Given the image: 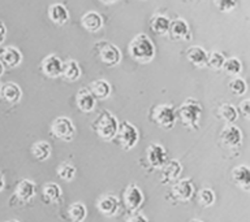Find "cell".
Here are the masks:
<instances>
[{"label": "cell", "instance_id": "1", "mask_svg": "<svg viewBox=\"0 0 250 222\" xmlns=\"http://www.w3.org/2000/svg\"><path fill=\"white\" fill-rule=\"evenodd\" d=\"M129 52L136 61L147 64L155 56V47L148 35L138 34L132 39L129 44Z\"/></svg>", "mask_w": 250, "mask_h": 222}, {"label": "cell", "instance_id": "2", "mask_svg": "<svg viewBox=\"0 0 250 222\" xmlns=\"http://www.w3.org/2000/svg\"><path fill=\"white\" fill-rule=\"evenodd\" d=\"M93 125L98 135L104 140L113 139L119 130V122H117L116 117H113L107 111L102 112Z\"/></svg>", "mask_w": 250, "mask_h": 222}, {"label": "cell", "instance_id": "3", "mask_svg": "<svg viewBox=\"0 0 250 222\" xmlns=\"http://www.w3.org/2000/svg\"><path fill=\"white\" fill-rule=\"evenodd\" d=\"M201 112H202V108H201L199 101L189 97V99L184 101L179 108V117L185 126L197 129L198 128V120L199 116H201Z\"/></svg>", "mask_w": 250, "mask_h": 222}, {"label": "cell", "instance_id": "4", "mask_svg": "<svg viewBox=\"0 0 250 222\" xmlns=\"http://www.w3.org/2000/svg\"><path fill=\"white\" fill-rule=\"evenodd\" d=\"M177 114L175 108L169 104L156 105L152 111V120L164 129H172L176 122Z\"/></svg>", "mask_w": 250, "mask_h": 222}, {"label": "cell", "instance_id": "5", "mask_svg": "<svg viewBox=\"0 0 250 222\" xmlns=\"http://www.w3.org/2000/svg\"><path fill=\"white\" fill-rule=\"evenodd\" d=\"M51 131L58 139L70 142L74 138L76 129H74L73 122L68 117H58L51 125Z\"/></svg>", "mask_w": 250, "mask_h": 222}, {"label": "cell", "instance_id": "6", "mask_svg": "<svg viewBox=\"0 0 250 222\" xmlns=\"http://www.w3.org/2000/svg\"><path fill=\"white\" fill-rule=\"evenodd\" d=\"M116 135L119 138V143L121 144V147L126 149V151L134 147L137 142H138V131L128 121H125L119 126Z\"/></svg>", "mask_w": 250, "mask_h": 222}, {"label": "cell", "instance_id": "7", "mask_svg": "<svg viewBox=\"0 0 250 222\" xmlns=\"http://www.w3.org/2000/svg\"><path fill=\"white\" fill-rule=\"evenodd\" d=\"M99 57L105 65L115 66L121 61V52L115 44L108 42H101L97 46Z\"/></svg>", "mask_w": 250, "mask_h": 222}, {"label": "cell", "instance_id": "8", "mask_svg": "<svg viewBox=\"0 0 250 222\" xmlns=\"http://www.w3.org/2000/svg\"><path fill=\"white\" fill-rule=\"evenodd\" d=\"M41 68H42V72L46 74L47 77H59L62 72V61L56 55H48V56L43 58Z\"/></svg>", "mask_w": 250, "mask_h": 222}, {"label": "cell", "instance_id": "9", "mask_svg": "<svg viewBox=\"0 0 250 222\" xmlns=\"http://www.w3.org/2000/svg\"><path fill=\"white\" fill-rule=\"evenodd\" d=\"M146 155H147L150 165L154 167H163L164 164L167 163V153H166L163 146H160V144H150L146 151Z\"/></svg>", "mask_w": 250, "mask_h": 222}, {"label": "cell", "instance_id": "10", "mask_svg": "<svg viewBox=\"0 0 250 222\" xmlns=\"http://www.w3.org/2000/svg\"><path fill=\"white\" fill-rule=\"evenodd\" d=\"M124 200L125 204L130 210L138 209L142 203H144V194L140 190V187L136 185H130V186L125 190L124 192Z\"/></svg>", "mask_w": 250, "mask_h": 222}, {"label": "cell", "instance_id": "11", "mask_svg": "<svg viewBox=\"0 0 250 222\" xmlns=\"http://www.w3.org/2000/svg\"><path fill=\"white\" fill-rule=\"evenodd\" d=\"M222 142L229 147H236L238 144L241 143L242 140V134L241 130L234 126V125H227L226 128L223 129L222 134H220Z\"/></svg>", "mask_w": 250, "mask_h": 222}, {"label": "cell", "instance_id": "12", "mask_svg": "<svg viewBox=\"0 0 250 222\" xmlns=\"http://www.w3.org/2000/svg\"><path fill=\"white\" fill-rule=\"evenodd\" d=\"M82 26L85 27L86 30L90 33H95V31L101 30L103 26V18L102 16L95 11L86 12L85 15L81 17Z\"/></svg>", "mask_w": 250, "mask_h": 222}, {"label": "cell", "instance_id": "13", "mask_svg": "<svg viewBox=\"0 0 250 222\" xmlns=\"http://www.w3.org/2000/svg\"><path fill=\"white\" fill-rule=\"evenodd\" d=\"M181 170L183 167L177 160H171L166 163L162 167V183H168L177 179V177L181 174Z\"/></svg>", "mask_w": 250, "mask_h": 222}, {"label": "cell", "instance_id": "14", "mask_svg": "<svg viewBox=\"0 0 250 222\" xmlns=\"http://www.w3.org/2000/svg\"><path fill=\"white\" fill-rule=\"evenodd\" d=\"M35 195V183L29 179H22L21 182L17 183L16 186V198L20 202H29L30 199L34 198Z\"/></svg>", "mask_w": 250, "mask_h": 222}, {"label": "cell", "instance_id": "15", "mask_svg": "<svg viewBox=\"0 0 250 222\" xmlns=\"http://www.w3.org/2000/svg\"><path fill=\"white\" fill-rule=\"evenodd\" d=\"M98 209L101 213L108 216V217L115 216L117 213V209H119V200H117L116 196H112V195L103 196L98 202Z\"/></svg>", "mask_w": 250, "mask_h": 222}, {"label": "cell", "instance_id": "16", "mask_svg": "<svg viewBox=\"0 0 250 222\" xmlns=\"http://www.w3.org/2000/svg\"><path fill=\"white\" fill-rule=\"evenodd\" d=\"M77 105L82 112H91L95 108V97L87 89H80L77 92Z\"/></svg>", "mask_w": 250, "mask_h": 222}, {"label": "cell", "instance_id": "17", "mask_svg": "<svg viewBox=\"0 0 250 222\" xmlns=\"http://www.w3.org/2000/svg\"><path fill=\"white\" fill-rule=\"evenodd\" d=\"M232 177L237 186L244 188L245 191L250 190V170L246 165L236 166L232 171Z\"/></svg>", "mask_w": 250, "mask_h": 222}, {"label": "cell", "instance_id": "18", "mask_svg": "<svg viewBox=\"0 0 250 222\" xmlns=\"http://www.w3.org/2000/svg\"><path fill=\"white\" fill-rule=\"evenodd\" d=\"M188 60L195 66H205L208 60V55L202 47L199 46H191L187 51Z\"/></svg>", "mask_w": 250, "mask_h": 222}, {"label": "cell", "instance_id": "19", "mask_svg": "<svg viewBox=\"0 0 250 222\" xmlns=\"http://www.w3.org/2000/svg\"><path fill=\"white\" fill-rule=\"evenodd\" d=\"M48 16L52 22L58 23V25H64L69 18V13L65 5H62L60 3H55L50 5L48 8Z\"/></svg>", "mask_w": 250, "mask_h": 222}, {"label": "cell", "instance_id": "20", "mask_svg": "<svg viewBox=\"0 0 250 222\" xmlns=\"http://www.w3.org/2000/svg\"><path fill=\"white\" fill-rule=\"evenodd\" d=\"M0 57H1V61L5 64L7 66H11V68H15L22 61V55L20 52L16 47H5L1 52H0Z\"/></svg>", "mask_w": 250, "mask_h": 222}, {"label": "cell", "instance_id": "21", "mask_svg": "<svg viewBox=\"0 0 250 222\" xmlns=\"http://www.w3.org/2000/svg\"><path fill=\"white\" fill-rule=\"evenodd\" d=\"M172 192H173V195L179 200L187 202V200H189L191 198V195H193V185H191L189 179H181V181H179L173 186Z\"/></svg>", "mask_w": 250, "mask_h": 222}, {"label": "cell", "instance_id": "22", "mask_svg": "<svg viewBox=\"0 0 250 222\" xmlns=\"http://www.w3.org/2000/svg\"><path fill=\"white\" fill-rule=\"evenodd\" d=\"M62 77L65 78L66 81L74 82L77 81L78 78L81 77V68L78 65L77 61L69 60L62 64Z\"/></svg>", "mask_w": 250, "mask_h": 222}, {"label": "cell", "instance_id": "23", "mask_svg": "<svg viewBox=\"0 0 250 222\" xmlns=\"http://www.w3.org/2000/svg\"><path fill=\"white\" fill-rule=\"evenodd\" d=\"M169 33L173 39H188L189 38V26L184 19L177 18L169 25Z\"/></svg>", "mask_w": 250, "mask_h": 222}, {"label": "cell", "instance_id": "24", "mask_svg": "<svg viewBox=\"0 0 250 222\" xmlns=\"http://www.w3.org/2000/svg\"><path fill=\"white\" fill-rule=\"evenodd\" d=\"M169 25H171V22H169L168 17H166L163 15H156L154 17H151V19H150V27H151V30L155 31V33H158L160 35L166 34L169 30Z\"/></svg>", "mask_w": 250, "mask_h": 222}, {"label": "cell", "instance_id": "25", "mask_svg": "<svg viewBox=\"0 0 250 222\" xmlns=\"http://www.w3.org/2000/svg\"><path fill=\"white\" fill-rule=\"evenodd\" d=\"M91 91L90 92L93 93V96H97L99 99H105L108 97V95L111 93V86L107 81L104 79H98V81H94L90 86Z\"/></svg>", "mask_w": 250, "mask_h": 222}, {"label": "cell", "instance_id": "26", "mask_svg": "<svg viewBox=\"0 0 250 222\" xmlns=\"http://www.w3.org/2000/svg\"><path fill=\"white\" fill-rule=\"evenodd\" d=\"M1 95H3V97L8 103L15 104V103H17L21 99L22 92H21V89L16 83H8L1 90Z\"/></svg>", "mask_w": 250, "mask_h": 222}, {"label": "cell", "instance_id": "27", "mask_svg": "<svg viewBox=\"0 0 250 222\" xmlns=\"http://www.w3.org/2000/svg\"><path fill=\"white\" fill-rule=\"evenodd\" d=\"M62 188L58 183L50 182L43 187V196L48 203H58L62 198Z\"/></svg>", "mask_w": 250, "mask_h": 222}, {"label": "cell", "instance_id": "28", "mask_svg": "<svg viewBox=\"0 0 250 222\" xmlns=\"http://www.w3.org/2000/svg\"><path fill=\"white\" fill-rule=\"evenodd\" d=\"M31 152H33V155H34L35 159L39 160V161H44V160H47L50 157L52 149H51L50 143H47L44 140H41V142H37V143L33 146Z\"/></svg>", "mask_w": 250, "mask_h": 222}, {"label": "cell", "instance_id": "29", "mask_svg": "<svg viewBox=\"0 0 250 222\" xmlns=\"http://www.w3.org/2000/svg\"><path fill=\"white\" fill-rule=\"evenodd\" d=\"M219 114L222 117L223 120H226L228 124H232L234 121L237 120V109L234 108L232 104L224 103L219 107Z\"/></svg>", "mask_w": 250, "mask_h": 222}, {"label": "cell", "instance_id": "30", "mask_svg": "<svg viewBox=\"0 0 250 222\" xmlns=\"http://www.w3.org/2000/svg\"><path fill=\"white\" fill-rule=\"evenodd\" d=\"M86 206L82 203H74L69 208V217L73 222H82L86 218Z\"/></svg>", "mask_w": 250, "mask_h": 222}, {"label": "cell", "instance_id": "31", "mask_svg": "<svg viewBox=\"0 0 250 222\" xmlns=\"http://www.w3.org/2000/svg\"><path fill=\"white\" fill-rule=\"evenodd\" d=\"M58 175L64 181H72L74 178V174H76V167L73 165H70L68 163H62L59 165L58 167Z\"/></svg>", "mask_w": 250, "mask_h": 222}, {"label": "cell", "instance_id": "32", "mask_svg": "<svg viewBox=\"0 0 250 222\" xmlns=\"http://www.w3.org/2000/svg\"><path fill=\"white\" fill-rule=\"evenodd\" d=\"M223 69L226 70L228 74H230V75H236V74H238L241 72V62H240V60H237L236 57H230L224 61V64H223Z\"/></svg>", "mask_w": 250, "mask_h": 222}, {"label": "cell", "instance_id": "33", "mask_svg": "<svg viewBox=\"0 0 250 222\" xmlns=\"http://www.w3.org/2000/svg\"><path fill=\"white\" fill-rule=\"evenodd\" d=\"M199 202L205 206H210L215 202V194L211 188H202L199 191Z\"/></svg>", "mask_w": 250, "mask_h": 222}, {"label": "cell", "instance_id": "34", "mask_svg": "<svg viewBox=\"0 0 250 222\" xmlns=\"http://www.w3.org/2000/svg\"><path fill=\"white\" fill-rule=\"evenodd\" d=\"M226 61V58L223 56L220 52H211L210 56H208V60H207V64L211 66V68H214V69H222L223 64Z\"/></svg>", "mask_w": 250, "mask_h": 222}, {"label": "cell", "instance_id": "35", "mask_svg": "<svg viewBox=\"0 0 250 222\" xmlns=\"http://www.w3.org/2000/svg\"><path fill=\"white\" fill-rule=\"evenodd\" d=\"M229 89L234 95H242V93H245L246 91L245 81L241 79V78H234L233 81L230 82Z\"/></svg>", "mask_w": 250, "mask_h": 222}, {"label": "cell", "instance_id": "36", "mask_svg": "<svg viewBox=\"0 0 250 222\" xmlns=\"http://www.w3.org/2000/svg\"><path fill=\"white\" fill-rule=\"evenodd\" d=\"M215 4H216L223 12L232 11V9L237 5V3H236V1H232V0H220V1H215Z\"/></svg>", "mask_w": 250, "mask_h": 222}, {"label": "cell", "instance_id": "37", "mask_svg": "<svg viewBox=\"0 0 250 222\" xmlns=\"http://www.w3.org/2000/svg\"><path fill=\"white\" fill-rule=\"evenodd\" d=\"M240 112L244 114V116L248 118L249 117V113H250V100L249 99H246V100H244L240 104Z\"/></svg>", "mask_w": 250, "mask_h": 222}, {"label": "cell", "instance_id": "38", "mask_svg": "<svg viewBox=\"0 0 250 222\" xmlns=\"http://www.w3.org/2000/svg\"><path fill=\"white\" fill-rule=\"evenodd\" d=\"M128 222H148V221H147V218L145 217L144 214L136 213V214H132V216L129 217Z\"/></svg>", "mask_w": 250, "mask_h": 222}, {"label": "cell", "instance_id": "39", "mask_svg": "<svg viewBox=\"0 0 250 222\" xmlns=\"http://www.w3.org/2000/svg\"><path fill=\"white\" fill-rule=\"evenodd\" d=\"M5 35H7V29H5V25H4L3 22H0V44L4 42Z\"/></svg>", "mask_w": 250, "mask_h": 222}, {"label": "cell", "instance_id": "40", "mask_svg": "<svg viewBox=\"0 0 250 222\" xmlns=\"http://www.w3.org/2000/svg\"><path fill=\"white\" fill-rule=\"evenodd\" d=\"M4 185H5V181H4L3 174H1V173H0V191H3Z\"/></svg>", "mask_w": 250, "mask_h": 222}, {"label": "cell", "instance_id": "41", "mask_svg": "<svg viewBox=\"0 0 250 222\" xmlns=\"http://www.w3.org/2000/svg\"><path fill=\"white\" fill-rule=\"evenodd\" d=\"M3 74V64H1V61H0V75Z\"/></svg>", "mask_w": 250, "mask_h": 222}, {"label": "cell", "instance_id": "42", "mask_svg": "<svg viewBox=\"0 0 250 222\" xmlns=\"http://www.w3.org/2000/svg\"><path fill=\"white\" fill-rule=\"evenodd\" d=\"M190 222H202V221H201V220H191Z\"/></svg>", "mask_w": 250, "mask_h": 222}, {"label": "cell", "instance_id": "43", "mask_svg": "<svg viewBox=\"0 0 250 222\" xmlns=\"http://www.w3.org/2000/svg\"><path fill=\"white\" fill-rule=\"evenodd\" d=\"M7 222H19V221H16V220H11V221H7Z\"/></svg>", "mask_w": 250, "mask_h": 222}]
</instances>
